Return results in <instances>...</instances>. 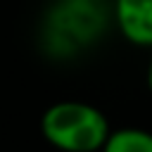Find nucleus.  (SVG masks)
I'll return each instance as SVG.
<instances>
[{
    "label": "nucleus",
    "mask_w": 152,
    "mask_h": 152,
    "mask_svg": "<svg viewBox=\"0 0 152 152\" xmlns=\"http://www.w3.org/2000/svg\"><path fill=\"white\" fill-rule=\"evenodd\" d=\"M100 152H152V131L142 126L112 128Z\"/></svg>",
    "instance_id": "20e7f679"
},
{
    "label": "nucleus",
    "mask_w": 152,
    "mask_h": 152,
    "mask_svg": "<svg viewBox=\"0 0 152 152\" xmlns=\"http://www.w3.org/2000/svg\"><path fill=\"white\" fill-rule=\"evenodd\" d=\"M145 88L152 95V48H150V57H147V64H145Z\"/></svg>",
    "instance_id": "39448f33"
},
{
    "label": "nucleus",
    "mask_w": 152,
    "mask_h": 152,
    "mask_svg": "<svg viewBox=\"0 0 152 152\" xmlns=\"http://www.w3.org/2000/svg\"><path fill=\"white\" fill-rule=\"evenodd\" d=\"M104 14L100 0H62L50 17V38L64 50H78L102 33Z\"/></svg>",
    "instance_id": "f03ea898"
},
{
    "label": "nucleus",
    "mask_w": 152,
    "mask_h": 152,
    "mask_svg": "<svg viewBox=\"0 0 152 152\" xmlns=\"http://www.w3.org/2000/svg\"><path fill=\"white\" fill-rule=\"evenodd\" d=\"M112 19L128 45L152 48V0H112Z\"/></svg>",
    "instance_id": "7ed1b4c3"
},
{
    "label": "nucleus",
    "mask_w": 152,
    "mask_h": 152,
    "mask_svg": "<svg viewBox=\"0 0 152 152\" xmlns=\"http://www.w3.org/2000/svg\"><path fill=\"white\" fill-rule=\"evenodd\" d=\"M40 133L59 152H100L112 133V124L90 102L59 100L43 112Z\"/></svg>",
    "instance_id": "f257e3e1"
}]
</instances>
